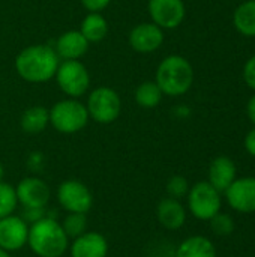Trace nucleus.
I'll return each mask as SVG.
<instances>
[{"label":"nucleus","mask_w":255,"mask_h":257,"mask_svg":"<svg viewBox=\"0 0 255 257\" xmlns=\"http://www.w3.org/2000/svg\"><path fill=\"white\" fill-rule=\"evenodd\" d=\"M0 257H11V256H9V253H8V251H5V250H2V248H0Z\"/></svg>","instance_id":"nucleus-31"},{"label":"nucleus","mask_w":255,"mask_h":257,"mask_svg":"<svg viewBox=\"0 0 255 257\" xmlns=\"http://www.w3.org/2000/svg\"><path fill=\"white\" fill-rule=\"evenodd\" d=\"M56 48H57V56L66 60H77L86 54L89 48V41L83 36L81 32L69 30L57 39Z\"/></svg>","instance_id":"nucleus-17"},{"label":"nucleus","mask_w":255,"mask_h":257,"mask_svg":"<svg viewBox=\"0 0 255 257\" xmlns=\"http://www.w3.org/2000/svg\"><path fill=\"white\" fill-rule=\"evenodd\" d=\"M3 175H5V170H3V166L0 164V182L3 181Z\"/></svg>","instance_id":"nucleus-32"},{"label":"nucleus","mask_w":255,"mask_h":257,"mask_svg":"<svg viewBox=\"0 0 255 257\" xmlns=\"http://www.w3.org/2000/svg\"><path fill=\"white\" fill-rule=\"evenodd\" d=\"M189 184H188V179L180 176V175H176L173 176L168 182H167V193L170 197L173 199H182L185 196H188V191H189Z\"/></svg>","instance_id":"nucleus-26"},{"label":"nucleus","mask_w":255,"mask_h":257,"mask_svg":"<svg viewBox=\"0 0 255 257\" xmlns=\"http://www.w3.org/2000/svg\"><path fill=\"white\" fill-rule=\"evenodd\" d=\"M245 149L249 155L255 157V128L251 130L245 137Z\"/></svg>","instance_id":"nucleus-29"},{"label":"nucleus","mask_w":255,"mask_h":257,"mask_svg":"<svg viewBox=\"0 0 255 257\" xmlns=\"http://www.w3.org/2000/svg\"><path fill=\"white\" fill-rule=\"evenodd\" d=\"M71 257H107L108 241L102 233L86 232L69 244Z\"/></svg>","instance_id":"nucleus-14"},{"label":"nucleus","mask_w":255,"mask_h":257,"mask_svg":"<svg viewBox=\"0 0 255 257\" xmlns=\"http://www.w3.org/2000/svg\"><path fill=\"white\" fill-rule=\"evenodd\" d=\"M156 218L159 224L168 230H179L186 221V209L180 200L167 197L156 206Z\"/></svg>","instance_id":"nucleus-15"},{"label":"nucleus","mask_w":255,"mask_h":257,"mask_svg":"<svg viewBox=\"0 0 255 257\" xmlns=\"http://www.w3.org/2000/svg\"><path fill=\"white\" fill-rule=\"evenodd\" d=\"M176 257H216L213 242L206 236H189L176 250Z\"/></svg>","instance_id":"nucleus-18"},{"label":"nucleus","mask_w":255,"mask_h":257,"mask_svg":"<svg viewBox=\"0 0 255 257\" xmlns=\"http://www.w3.org/2000/svg\"><path fill=\"white\" fill-rule=\"evenodd\" d=\"M29 238V224L18 215L0 218V248L11 253L26 247Z\"/></svg>","instance_id":"nucleus-10"},{"label":"nucleus","mask_w":255,"mask_h":257,"mask_svg":"<svg viewBox=\"0 0 255 257\" xmlns=\"http://www.w3.org/2000/svg\"><path fill=\"white\" fill-rule=\"evenodd\" d=\"M59 68V56L44 44L30 45L24 48L15 59V69L18 75L30 83H44L56 75Z\"/></svg>","instance_id":"nucleus-1"},{"label":"nucleus","mask_w":255,"mask_h":257,"mask_svg":"<svg viewBox=\"0 0 255 257\" xmlns=\"http://www.w3.org/2000/svg\"><path fill=\"white\" fill-rule=\"evenodd\" d=\"M18 199L15 188L8 182H0V218H5L8 215H12L17 209Z\"/></svg>","instance_id":"nucleus-24"},{"label":"nucleus","mask_w":255,"mask_h":257,"mask_svg":"<svg viewBox=\"0 0 255 257\" xmlns=\"http://www.w3.org/2000/svg\"><path fill=\"white\" fill-rule=\"evenodd\" d=\"M233 24L236 30L248 38L255 36V0H248L237 6L233 14Z\"/></svg>","instance_id":"nucleus-20"},{"label":"nucleus","mask_w":255,"mask_h":257,"mask_svg":"<svg viewBox=\"0 0 255 257\" xmlns=\"http://www.w3.org/2000/svg\"><path fill=\"white\" fill-rule=\"evenodd\" d=\"M194 81L192 65L182 56L173 54L165 57L156 71V84L168 96L186 93Z\"/></svg>","instance_id":"nucleus-3"},{"label":"nucleus","mask_w":255,"mask_h":257,"mask_svg":"<svg viewBox=\"0 0 255 257\" xmlns=\"http://www.w3.org/2000/svg\"><path fill=\"white\" fill-rule=\"evenodd\" d=\"M210 221V229L215 235L218 236H228L234 232V221L228 214H221L218 212Z\"/></svg>","instance_id":"nucleus-25"},{"label":"nucleus","mask_w":255,"mask_h":257,"mask_svg":"<svg viewBox=\"0 0 255 257\" xmlns=\"http://www.w3.org/2000/svg\"><path fill=\"white\" fill-rule=\"evenodd\" d=\"M237 169L231 158L218 157L210 163L209 167V184L215 187L219 193H224L236 179Z\"/></svg>","instance_id":"nucleus-16"},{"label":"nucleus","mask_w":255,"mask_h":257,"mask_svg":"<svg viewBox=\"0 0 255 257\" xmlns=\"http://www.w3.org/2000/svg\"><path fill=\"white\" fill-rule=\"evenodd\" d=\"M221 193L207 181L197 182L188 191V208L191 214L203 221H209L221 212Z\"/></svg>","instance_id":"nucleus-5"},{"label":"nucleus","mask_w":255,"mask_h":257,"mask_svg":"<svg viewBox=\"0 0 255 257\" xmlns=\"http://www.w3.org/2000/svg\"><path fill=\"white\" fill-rule=\"evenodd\" d=\"M62 227L69 239H75L87 232L86 214H68L62 223Z\"/></svg>","instance_id":"nucleus-23"},{"label":"nucleus","mask_w":255,"mask_h":257,"mask_svg":"<svg viewBox=\"0 0 255 257\" xmlns=\"http://www.w3.org/2000/svg\"><path fill=\"white\" fill-rule=\"evenodd\" d=\"M246 114L249 117V120L252 122V125L255 126V95H252L248 101V105H246Z\"/></svg>","instance_id":"nucleus-30"},{"label":"nucleus","mask_w":255,"mask_h":257,"mask_svg":"<svg viewBox=\"0 0 255 257\" xmlns=\"http://www.w3.org/2000/svg\"><path fill=\"white\" fill-rule=\"evenodd\" d=\"M59 87L69 96H81L90 86L86 66L78 60H65L56 71Z\"/></svg>","instance_id":"nucleus-8"},{"label":"nucleus","mask_w":255,"mask_h":257,"mask_svg":"<svg viewBox=\"0 0 255 257\" xmlns=\"http://www.w3.org/2000/svg\"><path fill=\"white\" fill-rule=\"evenodd\" d=\"M224 193L234 211L240 214L255 212V178H236Z\"/></svg>","instance_id":"nucleus-12"},{"label":"nucleus","mask_w":255,"mask_h":257,"mask_svg":"<svg viewBox=\"0 0 255 257\" xmlns=\"http://www.w3.org/2000/svg\"><path fill=\"white\" fill-rule=\"evenodd\" d=\"M162 90L156 84V81H146L141 83L135 90V101L140 107L153 108L162 99Z\"/></svg>","instance_id":"nucleus-22"},{"label":"nucleus","mask_w":255,"mask_h":257,"mask_svg":"<svg viewBox=\"0 0 255 257\" xmlns=\"http://www.w3.org/2000/svg\"><path fill=\"white\" fill-rule=\"evenodd\" d=\"M110 2L111 0H81L83 6L90 12H99V11L105 9Z\"/></svg>","instance_id":"nucleus-28"},{"label":"nucleus","mask_w":255,"mask_h":257,"mask_svg":"<svg viewBox=\"0 0 255 257\" xmlns=\"http://www.w3.org/2000/svg\"><path fill=\"white\" fill-rule=\"evenodd\" d=\"M50 122V111L45 107L35 105L27 108L21 116V130L27 134H39L42 133Z\"/></svg>","instance_id":"nucleus-19"},{"label":"nucleus","mask_w":255,"mask_h":257,"mask_svg":"<svg viewBox=\"0 0 255 257\" xmlns=\"http://www.w3.org/2000/svg\"><path fill=\"white\" fill-rule=\"evenodd\" d=\"M18 203L30 209H45L50 202V187L45 181L36 176H29L20 181L15 187Z\"/></svg>","instance_id":"nucleus-9"},{"label":"nucleus","mask_w":255,"mask_h":257,"mask_svg":"<svg viewBox=\"0 0 255 257\" xmlns=\"http://www.w3.org/2000/svg\"><path fill=\"white\" fill-rule=\"evenodd\" d=\"M164 42V32L155 23H141L129 33V45L138 53L156 51Z\"/></svg>","instance_id":"nucleus-13"},{"label":"nucleus","mask_w":255,"mask_h":257,"mask_svg":"<svg viewBox=\"0 0 255 257\" xmlns=\"http://www.w3.org/2000/svg\"><path fill=\"white\" fill-rule=\"evenodd\" d=\"M149 12L161 29H176L185 18V5L182 0H149Z\"/></svg>","instance_id":"nucleus-11"},{"label":"nucleus","mask_w":255,"mask_h":257,"mask_svg":"<svg viewBox=\"0 0 255 257\" xmlns=\"http://www.w3.org/2000/svg\"><path fill=\"white\" fill-rule=\"evenodd\" d=\"M87 111L89 117L98 123H111L119 117L122 111L120 96L110 87H98L89 96Z\"/></svg>","instance_id":"nucleus-6"},{"label":"nucleus","mask_w":255,"mask_h":257,"mask_svg":"<svg viewBox=\"0 0 255 257\" xmlns=\"http://www.w3.org/2000/svg\"><path fill=\"white\" fill-rule=\"evenodd\" d=\"M57 200L68 214H87L93 205V196L86 184L69 179L59 185Z\"/></svg>","instance_id":"nucleus-7"},{"label":"nucleus","mask_w":255,"mask_h":257,"mask_svg":"<svg viewBox=\"0 0 255 257\" xmlns=\"http://www.w3.org/2000/svg\"><path fill=\"white\" fill-rule=\"evenodd\" d=\"M50 122L62 134H74L81 131L89 122L87 107L75 99H65L53 105L50 110Z\"/></svg>","instance_id":"nucleus-4"},{"label":"nucleus","mask_w":255,"mask_h":257,"mask_svg":"<svg viewBox=\"0 0 255 257\" xmlns=\"http://www.w3.org/2000/svg\"><path fill=\"white\" fill-rule=\"evenodd\" d=\"M27 245L38 257H62L69 248V238L59 221L44 217L30 224Z\"/></svg>","instance_id":"nucleus-2"},{"label":"nucleus","mask_w":255,"mask_h":257,"mask_svg":"<svg viewBox=\"0 0 255 257\" xmlns=\"http://www.w3.org/2000/svg\"><path fill=\"white\" fill-rule=\"evenodd\" d=\"M83 36L89 41V42H99L102 41L107 33H108V24L105 21V18L98 14V12H92L89 14L83 23H81V30Z\"/></svg>","instance_id":"nucleus-21"},{"label":"nucleus","mask_w":255,"mask_h":257,"mask_svg":"<svg viewBox=\"0 0 255 257\" xmlns=\"http://www.w3.org/2000/svg\"><path fill=\"white\" fill-rule=\"evenodd\" d=\"M243 80L248 84V87L255 90V54L251 59H248V62L243 66Z\"/></svg>","instance_id":"nucleus-27"}]
</instances>
